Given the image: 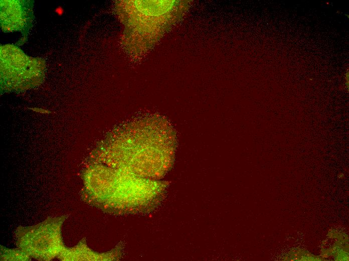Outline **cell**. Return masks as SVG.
I'll use <instances>...</instances> for the list:
<instances>
[{"instance_id":"cell-1","label":"cell","mask_w":349,"mask_h":261,"mask_svg":"<svg viewBox=\"0 0 349 261\" xmlns=\"http://www.w3.org/2000/svg\"><path fill=\"white\" fill-rule=\"evenodd\" d=\"M113 151L114 168L152 179L170 167L174 151L172 132L163 122H133L122 127Z\"/></svg>"},{"instance_id":"cell-2","label":"cell","mask_w":349,"mask_h":261,"mask_svg":"<svg viewBox=\"0 0 349 261\" xmlns=\"http://www.w3.org/2000/svg\"><path fill=\"white\" fill-rule=\"evenodd\" d=\"M103 182L89 187L94 203L117 214H136L151 211L158 203L163 184L118 169L106 170Z\"/></svg>"}]
</instances>
